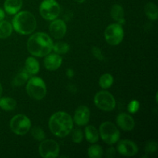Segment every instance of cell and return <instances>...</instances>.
I'll return each instance as SVG.
<instances>
[{
	"label": "cell",
	"instance_id": "6da1fadb",
	"mask_svg": "<svg viewBox=\"0 0 158 158\" xmlns=\"http://www.w3.org/2000/svg\"><path fill=\"white\" fill-rule=\"evenodd\" d=\"M52 39L45 32H35L31 35L27 42V49L29 53L35 57H44L52 50Z\"/></svg>",
	"mask_w": 158,
	"mask_h": 158
},
{
	"label": "cell",
	"instance_id": "7a4b0ae2",
	"mask_svg": "<svg viewBox=\"0 0 158 158\" xmlns=\"http://www.w3.org/2000/svg\"><path fill=\"white\" fill-rule=\"evenodd\" d=\"M49 127L55 136L65 137L73 129V120L67 113L59 111L52 114L49 118Z\"/></svg>",
	"mask_w": 158,
	"mask_h": 158
},
{
	"label": "cell",
	"instance_id": "3957f363",
	"mask_svg": "<svg viewBox=\"0 0 158 158\" xmlns=\"http://www.w3.org/2000/svg\"><path fill=\"white\" fill-rule=\"evenodd\" d=\"M12 28L21 35L32 34L36 29L37 23L35 16L28 11L17 12L12 19Z\"/></svg>",
	"mask_w": 158,
	"mask_h": 158
},
{
	"label": "cell",
	"instance_id": "277c9868",
	"mask_svg": "<svg viewBox=\"0 0 158 158\" xmlns=\"http://www.w3.org/2000/svg\"><path fill=\"white\" fill-rule=\"evenodd\" d=\"M26 89L29 97L33 100H41L46 95V83L40 77H32L29 79Z\"/></svg>",
	"mask_w": 158,
	"mask_h": 158
},
{
	"label": "cell",
	"instance_id": "5b68a950",
	"mask_svg": "<svg viewBox=\"0 0 158 158\" xmlns=\"http://www.w3.org/2000/svg\"><path fill=\"white\" fill-rule=\"evenodd\" d=\"M99 134L102 140L109 145H113L119 141L120 133L118 128L112 122L106 121L101 123L99 129Z\"/></svg>",
	"mask_w": 158,
	"mask_h": 158
},
{
	"label": "cell",
	"instance_id": "8992f818",
	"mask_svg": "<svg viewBox=\"0 0 158 158\" xmlns=\"http://www.w3.org/2000/svg\"><path fill=\"white\" fill-rule=\"evenodd\" d=\"M39 10L43 19L52 21L60 15V6L56 0H43L40 3Z\"/></svg>",
	"mask_w": 158,
	"mask_h": 158
},
{
	"label": "cell",
	"instance_id": "52a82bcc",
	"mask_svg": "<svg viewBox=\"0 0 158 158\" xmlns=\"http://www.w3.org/2000/svg\"><path fill=\"white\" fill-rule=\"evenodd\" d=\"M94 103L101 110L112 111L115 109L116 100L114 96L108 91L102 90L97 93L94 97Z\"/></svg>",
	"mask_w": 158,
	"mask_h": 158
},
{
	"label": "cell",
	"instance_id": "ba28073f",
	"mask_svg": "<svg viewBox=\"0 0 158 158\" xmlns=\"http://www.w3.org/2000/svg\"><path fill=\"white\" fill-rule=\"evenodd\" d=\"M104 37L106 43L111 46H117L120 44L124 37V31L121 25L119 23L110 24L106 28Z\"/></svg>",
	"mask_w": 158,
	"mask_h": 158
},
{
	"label": "cell",
	"instance_id": "9c48e42d",
	"mask_svg": "<svg viewBox=\"0 0 158 158\" xmlns=\"http://www.w3.org/2000/svg\"><path fill=\"white\" fill-rule=\"evenodd\" d=\"M10 129L16 135H26L31 128V121L29 117L23 114H18L12 118Z\"/></svg>",
	"mask_w": 158,
	"mask_h": 158
},
{
	"label": "cell",
	"instance_id": "30bf717a",
	"mask_svg": "<svg viewBox=\"0 0 158 158\" xmlns=\"http://www.w3.org/2000/svg\"><path fill=\"white\" fill-rule=\"evenodd\" d=\"M39 153L43 158L57 157L60 154V146L53 140H43L39 147Z\"/></svg>",
	"mask_w": 158,
	"mask_h": 158
},
{
	"label": "cell",
	"instance_id": "8fae6325",
	"mask_svg": "<svg viewBox=\"0 0 158 158\" xmlns=\"http://www.w3.org/2000/svg\"><path fill=\"white\" fill-rule=\"evenodd\" d=\"M117 148L119 154L126 157H133L138 152L137 145L130 140H120L117 144Z\"/></svg>",
	"mask_w": 158,
	"mask_h": 158
},
{
	"label": "cell",
	"instance_id": "7c38bea8",
	"mask_svg": "<svg viewBox=\"0 0 158 158\" xmlns=\"http://www.w3.org/2000/svg\"><path fill=\"white\" fill-rule=\"evenodd\" d=\"M66 24L62 19H54L49 25V32L53 38L60 40L66 33Z\"/></svg>",
	"mask_w": 158,
	"mask_h": 158
},
{
	"label": "cell",
	"instance_id": "4fadbf2b",
	"mask_svg": "<svg viewBox=\"0 0 158 158\" xmlns=\"http://www.w3.org/2000/svg\"><path fill=\"white\" fill-rule=\"evenodd\" d=\"M90 118V111L86 106H80L75 111L73 121L77 126H85Z\"/></svg>",
	"mask_w": 158,
	"mask_h": 158
},
{
	"label": "cell",
	"instance_id": "5bb4252c",
	"mask_svg": "<svg viewBox=\"0 0 158 158\" xmlns=\"http://www.w3.org/2000/svg\"><path fill=\"white\" fill-rule=\"evenodd\" d=\"M117 123L123 131H131L135 127V121L134 118L126 113L120 114L117 117Z\"/></svg>",
	"mask_w": 158,
	"mask_h": 158
},
{
	"label": "cell",
	"instance_id": "9a60e30c",
	"mask_svg": "<svg viewBox=\"0 0 158 158\" xmlns=\"http://www.w3.org/2000/svg\"><path fill=\"white\" fill-rule=\"evenodd\" d=\"M44 66L47 70L55 71L61 66L63 59L59 54H48L44 59Z\"/></svg>",
	"mask_w": 158,
	"mask_h": 158
},
{
	"label": "cell",
	"instance_id": "2e32d148",
	"mask_svg": "<svg viewBox=\"0 0 158 158\" xmlns=\"http://www.w3.org/2000/svg\"><path fill=\"white\" fill-rule=\"evenodd\" d=\"M23 6V0H6L4 2V9L10 15H15L19 12Z\"/></svg>",
	"mask_w": 158,
	"mask_h": 158
},
{
	"label": "cell",
	"instance_id": "e0dca14e",
	"mask_svg": "<svg viewBox=\"0 0 158 158\" xmlns=\"http://www.w3.org/2000/svg\"><path fill=\"white\" fill-rule=\"evenodd\" d=\"M110 15L112 16L113 19L117 22L119 24H124V10H123V8L120 5L115 4L112 6L110 10Z\"/></svg>",
	"mask_w": 158,
	"mask_h": 158
},
{
	"label": "cell",
	"instance_id": "ac0fdd59",
	"mask_svg": "<svg viewBox=\"0 0 158 158\" xmlns=\"http://www.w3.org/2000/svg\"><path fill=\"white\" fill-rule=\"evenodd\" d=\"M25 69L29 75H35L40 71V63L34 57H28L25 63Z\"/></svg>",
	"mask_w": 158,
	"mask_h": 158
},
{
	"label": "cell",
	"instance_id": "d6986e66",
	"mask_svg": "<svg viewBox=\"0 0 158 158\" xmlns=\"http://www.w3.org/2000/svg\"><path fill=\"white\" fill-rule=\"evenodd\" d=\"M85 137L88 142L95 143L99 140L100 134L95 127L93 125H89L85 128Z\"/></svg>",
	"mask_w": 158,
	"mask_h": 158
},
{
	"label": "cell",
	"instance_id": "ffe728a7",
	"mask_svg": "<svg viewBox=\"0 0 158 158\" xmlns=\"http://www.w3.org/2000/svg\"><path fill=\"white\" fill-rule=\"evenodd\" d=\"M16 100L10 97H2L0 98V108L3 110L12 111L16 107Z\"/></svg>",
	"mask_w": 158,
	"mask_h": 158
},
{
	"label": "cell",
	"instance_id": "44dd1931",
	"mask_svg": "<svg viewBox=\"0 0 158 158\" xmlns=\"http://www.w3.org/2000/svg\"><path fill=\"white\" fill-rule=\"evenodd\" d=\"M12 30L13 28L9 22L4 19L0 22V39H6L10 36Z\"/></svg>",
	"mask_w": 158,
	"mask_h": 158
},
{
	"label": "cell",
	"instance_id": "7402d4cb",
	"mask_svg": "<svg viewBox=\"0 0 158 158\" xmlns=\"http://www.w3.org/2000/svg\"><path fill=\"white\" fill-rule=\"evenodd\" d=\"M29 78V74L28 73L26 69L20 71L15 78L12 80V86H21L28 81Z\"/></svg>",
	"mask_w": 158,
	"mask_h": 158
},
{
	"label": "cell",
	"instance_id": "603a6c76",
	"mask_svg": "<svg viewBox=\"0 0 158 158\" xmlns=\"http://www.w3.org/2000/svg\"><path fill=\"white\" fill-rule=\"evenodd\" d=\"M145 14L151 20H157L158 18V8L154 2H148L144 8Z\"/></svg>",
	"mask_w": 158,
	"mask_h": 158
},
{
	"label": "cell",
	"instance_id": "cb8c5ba5",
	"mask_svg": "<svg viewBox=\"0 0 158 158\" xmlns=\"http://www.w3.org/2000/svg\"><path fill=\"white\" fill-rule=\"evenodd\" d=\"M114 83V77L111 74L105 73L100 77L99 80V84L102 89H108Z\"/></svg>",
	"mask_w": 158,
	"mask_h": 158
},
{
	"label": "cell",
	"instance_id": "d4e9b609",
	"mask_svg": "<svg viewBox=\"0 0 158 158\" xmlns=\"http://www.w3.org/2000/svg\"><path fill=\"white\" fill-rule=\"evenodd\" d=\"M88 157L90 158H100L103 156V148L97 144H94L88 148Z\"/></svg>",
	"mask_w": 158,
	"mask_h": 158
},
{
	"label": "cell",
	"instance_id": "484cf974",
	"mask_svg": "<svg viewBox=\"0 0 158 158\" xmlns=\"http://www.w3.org/2000/svg\"><path fill=\"white\" fill-rule=\"evenodd\" d=\"M52 49L56 54L63 55L69 52V46L68 43H64V42H57L55 44H53Z\"/></svg>",
	"mask_w": 158,
	"mask_h": 158
},
{
	"label": "cell",
	"instance_id": "4316f807",
	"mask_svg": "<svg viewBox=\"0 0 158 158\" xmlns=\"http://www.w3.org/2000/svg\"><path fill=\"white\" fill-rule=\"evenodd\" d=\"M31 134H32V137L37 141H43L46 138V134L43 130L40 128V127H35L31 131Z\"/></svg>",
	"mask_w": 158,
	"mask_h": 158
},
{
	"label": "cell",
	"instance_id": "83f0119b",
	"mask_svg": "<svg viewBox=\"0 0 158 158\" xmlns=\"http://www.w3.org/2000/svg\"><path fill=\"white\" fill-rule=\"evenodd\" d=\"M83 134L80 129L73 130L72 133V140L76 143H80L83 141Z\"/></svg>",
	"mask_w": 158,
	"mask_h": 158
},
{
	"label": "cell",
	"instance_id": "f1b7e54d",
	"mask_svg": "<svg viewBox=\"0 0 158 158\" xmlns=\"http://www.w3.org/2000/svg\"><path fill=\"white\" fill-rule=\"evenodd\" d=\"M140 108V103L137 100H131L127 106V110L131 114H136Z\"/></svg>",
	"mask_w": 158,
	"mask_h": 158
},
{
	"label": "cell",
	"instance_id": "f546056e",
	"mask_svg": "<svg viewBox=\"0 0 158 158\" xmlns=\"http://www.w3.org/2000/svg\"><path fill=\"white\" fill-rule=\"evenodd\" d=\"M91 52H92L93 56L96 59H97L100 61H103L104 60V56L103 55V52H102V51L98 47H97V46H93L92 49H91Z\"/></svg>",
	"mask_w": 158,
	"mask_h": 158
},
{
	"label": "cell",
	"instance_id": "4dcf8cb0",
	"mask_svg": "<svg viewBox=\"0 0 158 158\" xmlns=\"http://www.w3.org/2000/svg\"><path fill=\"white\" fill-rule=\"evenodd\" d=\"M157 143L154 141H150L147 143L146 147H145V151L148 154H152L157 151Z\"/></svg>",
	"mask_w": 158,
	"mask_h": 158
},
{
	"label": "cell",
	"instance_id": "1f68e13d",
	"mask_svg": "<svg viewBox=\"0 0 158 158\" xmlns=\"http://www.w3.org/2000/svg\"><path fill=\"white\" fill-rule=\"evenodd\" d=\"M106 155L108 157H114L116 155V151L114 149V148L111 147L109 149L107 150V153H106Z\"/></svg>",
	"mask_w": 158,
	"mask_h": 158
},
{
	"label": "cell",
	"instance_id": "d6a6232c",
	"mask_svg": "<svg viewBox=\"0 0 158 158\" xmlns=\"http://www.w3.org/2000/svg\"><path fill=\"white\" fill-rule=\"evenodd\" d=\"M66 76H67L69 78H72L74 76V72L72 69H68L66 71Z\"/></svg>",
	"mask_w": 158,
	"mask_h": 158
},
{
	"label": "cell",
	"instance_id": "836d02e7",
	"mask_svg": "<svg viewBox=\"0 0 158 158\" xmlns=\"http://www.w3.org/2000/svg\"><path fill=\"white\" fill-rule=\"evenodd\" d=\"M5 18V12L2 9L0 8V22L2 21Z\"/></svg>",
	"mask_w": 158,
	"mask_h": 158
},
{
	"label": "cell",
	"instance_id": "e575fe53",
	"mask_svg": "<svg viewBox=\"0 0 158 158\" xmlns=\"http://www.w3.org/2000/svg\"><path fill=\"white\" fill-rule=\"evenodd\" d=\"M2 94V84L0 83V97H1Z\"/></svg>",
	"mask_w": 158,
	"mask_h": 158
},
{
	"label": "cell",
	"instance_id": "d590c367",
	"mask_svg": "<svg viewBox=\"0 0 158 158\" xmlns=\"http://www.w3.org/2000/svg\"><path fill=\"white\" fill-rule=\"evenodd\" d=\"M75 1L77 2V3H83V2H84L86 0H75Z\"/></svg>",
	"mask_w": 158,
	"mask_h": 158
}]
</instances>
